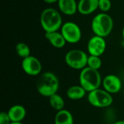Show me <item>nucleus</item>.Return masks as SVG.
Instances as JSON below:
<instances>
[{"label":"nucleus","mask_w":124,"mask_h":124,"mask_svg":"<svg viewBox=\"0 0 124 124\" xmlns=\"http://www.w3.org/2000/svg\"><path fill=\"white\" fill-rule=\"evenodd\" d=\"M38 92L44 96L49 97L57 94L60 82L57 76L52 72H44L39 75L36 83Z\"/></svg>","instance_id":"nucleus-1"},{"label":"nucleus","mask_w":124,"mask_h":124,"mask_svg":"<svg viewBox=\"0 0 124 124\" xmlns=\"http://www.w3.org/2000/svg\"><path fill=\"white\" fill-rule=\"evenodd\" d=\"M40 23L45 33L57 31L62 25V16L58 10L51 7L46 8L41 13Z\"/></svg>","instance_id":"nucleus-2"},{"label":"nucleus","mask_w":124,"mask_h":124,"mask_svg":"<svg viewBox=\"0 0 124 124\" xmlns=\"http://www.w3.org/2000/svg\"><path fill=\"white\" fill-rule=\"evenodd\" d=\"M113 25V20L110 15L105 12H100L92 19V30L96 36L105 38L110 34Z\"/></svg>","instance_id":"nucleus-3"},{"label":"nucleus","mask_w":124,"mask_h":124,"mask_svg":"<svg viewBox=\"0 0 124 124\" xmlns=\"http://www.w3.org/2000/svg\"><path fill=\"white\" fill-rule=\"evenodd\" d=\"M101 82V75L97 70L92 69L87 66L81 70L79 75V83L86 92H90L99 89Z\"/></svg>","instance_id":"nucleus-4"},{"label":"nucleus","mask_w":124,"mask_h":124,"mask_svg":"<svg viewBox=\"0 0 124 124\" xmlns=\"http://www.w3.org/2000/svg\"><path fill=\"white\" fill-rule=\"evenodd\" d=\"M89 56L81 49H72L68 52L65 57L66 64L71 68L83 70L87 66Z\"/></svg>","instance_id":"nucleus-5"},{"label":"nucleus","mask_w":124,"mask_h":124,"mask_svg":"<svg viewBox=\"0 0 124 124\" xmlns=\"http://www.w3.org/2000/svg\"><path fill=\"white\" fill-rule=\"evenodd\" d=\"M89 102L95 108H103L109 107L113 102L111 94L105 89H97L89 92Z\"/></svg>","instance_id":"nucleus-6"},{"label":"nucleus","mask_w":124,"mask_h":124,"mask_svg":"<svg viewBox=\"0 0 124 124\" xmlns=\"http://www.w3.org/2000/svg\"><path fill=\"white\" fill-rule=\"evenodd\" d=\"M60 32L68 43L76 44L81 39V30L80 27L72 21H68L63 23Z\"/></svg>","instance_id":"nucleus-7"},{"label":"nucleus","mask_w":124,"mask_h":124,"mask_svg":"<svg viewBox=\"0 0 124 124\" xmlns=\"http://www.w3.org/2000/svg\"><path fill=\"white\" fill-rule=\"evenodd\" d=\"M22 68L26 74L35 76L41 74L42 65L38 58L30 55L23 60Z\"/></svg>","instance_id":"nucleus-8"},{"label":"nucleus","mask_w":124,"mask_h":124,"mask_svg":"<svg viewBox=\"0 0 124 124\" xmlns=\"http://www.w3.org/2000/svg\"><path fill=\"white\" fill-rule=\"evenodd\" d=\"M106 41L103 37L94 35L88 41L87 50L89 55L100 57L106 49Z\"/></svg>","instance_id":"nucleus-9"},{"label":"nucleus","mask_w":124,"mask_h":124,"mask_svg":"<svg viewBox=\"0 0 124 124\" xmlns=\"http://www.w3.org/2000/svg\"><path fill=\"white\" fill-rule=\"evenodd\" d=\"M104 89L110 94H116L121 91L122 82L120 78L116 75H108L102 81Z\"/></svg>","instance_id":"nucleus-10"},{"label":"nucleus","mask_w":124,"mask_h":124,"mask_svg":"<svg viewBox=\"0 0 124 124\" xmlns=\"http://www.w3.org/2000/svg\"><path fill=\"white\" fill-rule=\"evenodd\" d=\"M99 8V0H79L78 12L83 15H88L94 12Z\"/></svg>","instance_id":"nucleus-11"},{"label":"nucleus","mask_w":124,"mask_h":124,"mask_svg":"<svg viewBox=\"0 0 124 124\" xmlns=\"http://www.w3.org/2000/svg\"><path fill=\"white\" fill-rule=\"evenodd\" d=\"M45 38L48 40L52 46L57 49L64 47L67 43L61 32H59L58 31L45 33Z\"/></svg>","instance_id":"nucleus-12"},{"label":"nucleus","mask_w":124,"mask_h":124,"mask_svg":"<svg viewBox=\"0 0 124 124\" xmlns=\"http://www.w3.org/2000/svg\"><path fill=\"white\" fill-rule=\"evenodd\" d=\"M58 8L66 15H73L78 12V3L76 0H59Z\"/></svg>","instance_id":"nucleus-13"},{"label":"nucleus","mask_w":124,"mask_h":124,"mask_svg":"<svg viewBox=\"0 0 124 124\" xmlns=\"http://www.w3.org/2000/svg\"><path fill=\"white\" fill-rule=\"evenodd\" d=\"M7 113L12 122H22L26 115V110L23 105H15L12 106Z\"/></svg>","instance_id":"nucleus-14"},{"label":"nucleus","mask_w":124,"mask_h":124,"mask_svg":"<svg viewBox=\"0 0 124 124\" xmlns=\"http://www.w3.org/2000/svg\"><path fill=\"white\" fill-rule=\"evenodd\" d=\"M54 124H73V117L68 110L57 111L54 117Z\"/></svg>","instance_id":"nucleus-15"},{"label":"nucleus","mask_w":124,"mask_h":124,"mask_svg":"<svg viewBox=\"0 0 124 124\" xmlns=\"http://www.w3.org/2000/svg\"><path fill=\"white\" fill-rule=\"evenodd\" d=\"M86 91L81 86H72L67 90V97L73 100H78L84 98L86 95Z\"/></svg>","instance_id":"nucleus-16"},{"label":"nucleus","mask_w":124,"mask_h":124,"mask_svg":"<svg viewBox=\"0 0 124 124\" xmlns=\"http://www.w3.org/2000/svg\"><path fill=\"white\" fill-rule=\"evenodd\" d=\"M49 104L50 106L54 109L55 110L60 111L64 109V106H65V101L63 100V98L59 95L57 93L54 94L53 95H52L51 97H49Z\"/></svg>","instance_id":"nucleus-17"},{"label":"nucleus","mask_w":124,"mask_h":124,"mask_svg":"<svg viewBox=\"0 0 124 124\" xmlns=\"http://www.w3.org/2000/svg\"><path fill=\"white\" fill-rule=\"evenodd\" d=\"M15 50L17 54L22 58L28 57L31 55V49L28 44L23 42H20L17 44L15 46Z\"/></svg>","instance_id":"nucleus-18"},{"label":"nucleus","mask_w":124,"mask_h":124,"mask_svg":"<svg viewBox=\"0 0 124 124\" xmlns=\"http://www.w3.org/2000/svg\"><path fill=\"white\" fill-rule=\"evenodd\" d=\"M102 66V60L100 57L89 55L87 61V67H89L94 70H99Z\"/></svg>","instance_id":"nucleus-19"},{"label":"nucleus","mask_w":124,"mask_h":124,"mask_svg":"<svg viewBox=\"0 0 124 124\" xmlns=\"http://www.w3.org/2000/svg\"><path fill=\"white\" fill-rule=\"evenodd\" d=\"M112 7L110 0H99V8L102 12L107 13Z\"/></svg>","instance_id":"nucleus-20"},{"label":"nucleus","mask_w":124,"mask_h":124,"mask_svg":"<svg viewBox=\"0 0 124 124\" xmlns=\"http://www.w3.org/2000/svg\"><path fill=\"white\" fill-rule=\"evenodd\" d=\"M12 123L7 112H1L0 113V124H10Z\"/></svg>","instance_id":"nucleus-21"},{"label":"nucleus","mask_w":124,"mask_h":124,"mask_svg":"<svg viewBox=\"0 0 124 124\" xmlns=\"http://www.w3.org/2000/svg\"><path fill=\"white\" fill-rule=\"evenodd\" d=\"M45 3H47V4H53V3H55V2H58L59 0H43Z\"/></svg>","instance_id":"nucleus-22"},{"label":"nucleus","mask_w":124,"mask_h":124,"mask_svg":"<svg viewBox=\"0 0 124 124\" xmlns=\"http://www.w3.org/2000/svg\"><path fill=\"white\" fill-rule=\"evenodd\" d=\"M113 124H124V121H119L114 123Z\"/></svg>","instance_id":"nucleus-23"},{"label":"nucleus","mask_w":124,"mask_h":124,"mask_svg":"<svg viewBox=\"0 0 124 124\" xmlns=\"http://www.w3.org/2000/svg\"><path fill=\"white\" fill-rule=\"evenodd\" d=\"M10 124H23L22 122H12Z\"/></svg>","instance_id":"nucleus-24"},{"label":"nucleus","mask_w":124,"mask_h":124,"mask_svg":"<svg viewBox=\"0 0 124 124\" xmlns=\"http://www.w3.org/2000/svg\"><path fill=\"white\" fill-rule=\"evenodd\" d=\"M122 36H123V39H124V28H123V31H122Z\"/></svg>","instance_id":"nucleus-25"},{"label":"nucleus","mask_w":124,"mask_h":124,"mask_svg":"<svg viewBox=\"0 0 124 124\" xmlns=\"http://www.w3.org/2000/svg\"></svg>","instance_id":"nucleus-26"}]
</instances>
